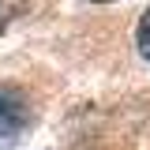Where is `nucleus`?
<instances>
[{"label":"nucleus","instance_id":"f257e3e1","mask_svg":"<svg viewBox=\"0 0 150 150\" xmlns=\"http://www.w3.org/2000/svg\"><path fill=\"white\" fill-rule=\"evenodd\" d=\"M30 128V105L11 86H0V150H11Z\"/></svg>","mask_w":150,"mask_h":150},{"label":"nucleus","instance_id":"f03ea898","mask_svg":"<svg viewBox=\"0 0 150 150\" xmlns=\"http://www.w3.org/2000/svg\"><path fill=\"white\" fill-rule=\"evenodd\" d=\"M135 45H139V53L150 60V8H146V15L139 19V30H135Z\"/></svg>","mask_w":150,"mask_h":150},{"label":"nucleus","instance_id":"7ed1b4c3","mask_svg":"<svg viewBox=\"0 0 150 150\" xmlns=\"http://www.w3.org/2000/svg\"><path fill=\"white\" fill-rule=\"evenodd\" d=\"M11 11H15V0H0V30L11 23Z\"/></svg>","mask_w":150,"mask_h":150},{"label":"nucleus","instance_id":"20e7f679","mask_svg":"<svg viewBox=\"0 0 150 150\" xmlns=\"http://www.w3.org/2000/svg\"><path fill=\"white\" fill-rule=\"evenodd\" d=\"M94 4H112V0H94Z\"/></svg>","mask_w":150,"mask_h":150}]
</instances>
